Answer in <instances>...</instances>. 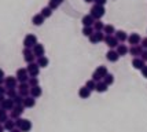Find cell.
<instances>
[{"label":"cell","mask_w":147,"mask_h":132,"mask_svg":"<svg viewBox=\"0 0 147 132\" xmlns=\"http://www.w3.org/2000/svg\"><path fill=\"white\" fill-rule=\"evenodd\" d=\"M36 105V99L33 98V96H26V98H24V102H22V106L24 107H28V109H30V107H33Z\"/></svg>","instance_id":"obj_18"},{"label":"cell","mask_w":147,"mask_h":132,"mask_svg":"<svg viewBox=\"0 0 147 132\" xmlns=\"http://www.w3.org/2000/svg\"><path fill=\"white\" fill-rule=\"evenodd\" d=\"M106 45L109 47L110 50H114L115 47L118 45V40L115 39V36H105V40H103Z\"/></svg>","instance_id":"obj_10"},{"label":"cell","mask_w":147,"mask_h":132,"mask_svg":"<svg viewBox=\"0 0 147 132\" xmlns=\"http://www.w3.org/2000/svg\"><path fill=\"white\" fill-rule=\"evenodd\" d=\"M7 120H8V116H7V112L0 109V124H4Z\"/></svg>","instance_id":"obj_37"},{"label":"cell","mask_w":147,"mask_h":132,"mask_svg":"<svg viewBox=\"0 0 147 132\" xmlns=\"http://www.w3.org/2000/svg\"><path fill=\"white\" fill-rule=\"evenodd\" d=\"M4 99H6V95H0V103L4 101Z\"/></svg>","instance_id":"obj_46"},{"label":"cell","mask_w":147,"mask_h":132,"mask_svg":"<svg viewBox=\"0 0 147 132\" xmlns=\"http://www.w3.org/2000/svg\"><path fill=\"white\" fill-rule=\"evenodd\" d=\"M85 1H87V3H92L94 0H85Z\"/></svg>","instance_id":"obj_50"},{"label":"cell","mask_w":147,"mask_h":132,"mask_svg":"<svg viewBox=\"0 0 147 132\" xmlns=\"http://www.w3.org/2000/svg\"><path fill=\"white\" fill-rule=\"evenodd\" d=\"M140 47L143 48V50H147V37L142 39V41H140Z\"/></svg>","instance_id":"obj_39"},{"label":"cell","mask_w":147,"mask_h":132,"mask_svg":"<svg viewBox=\"0 0 147 132\" xmlns=\"http://www.w3.org/2000/svg\"><path fill=\"white\" fill-rule=\"evenodd\" d=\"M32 22H33V25L34 26H41L43 24H44V18H43L41 14H36V15H33Z\"/></svg>","instance_id":"obj_23"},{"label":"cell","mask_w":147,"mask_h":132,"mask_svg":"<svg viewBox=\"0 0 147 132\" xmlns=\"http://www.w3.org/2000/svg\"><path fill=\"white\" fill-rule=\"evenodd\" d=\"M94 1H95V4H98V6H105V3L107 0H94Z\"/></svg>","instance_id":"obj_41"},{"label":"cell","mask_w":147,"mask_h":132,"mask_svg":"<svg viewBox=\"0 0 147 132\" xmlns=\"http://www.w3.org/2000/svg\"><path fill=\"white\" fill-rule=\"evenodd\" d=\"M22 55H24V59H25L26 63H32V62H34V59H36V57L33 55L32 48H24Z\"/></svg>","instance_id":"obj_9"},{"label":"cell","mask_w":147,"mask_h":132,"mask_svg":"<svg viewBox=\"0 0 147 132\" xmlns=\"http://www.w3.org/2000/svg\"><path fill=\"white\" fill-rule=\"evenodd\" d=\"M142 41V37L139 33H132L131 36H128V43L131 45H139Z\"/></svg>","instance_id":"obj_15"},{"label":"cell","mask_w":147,"mask_h":132,"mask_svg":"<svg viewBox=\"0 0 147 132\" xmlns=\"http://www.w3.org/2000/svg\"><path fill=\"white\" fill-rule=\"evenodd\" d=\"M28 74L29 77H37L38 73H40V68H38V65L36 62H32V63H28Z\"/></svg>","instance_id":"obj_5"},{"label":"cell","mask_w":147,"mask_h":132,"mask_svg":"<svg viewBox=\"0 0 147 132\" xmlns=\"http://www.w3.org/2000/svg\"><path fill=\"white\" fill-rule=\"evenodd\" d=\"M0 79H4V72H3V69H0Z\"/></svg>","instance_id":"obj_45"},{"label":"cell","mask_w":147,"mask_h":132,"mask_svg":"<svg viewBox=\"0 0 147 132\" xmlns=\"http://www.w3.org/2000/svg\"><path fill=\"white\" fill-rule=\"evenodd\" d=\"M28 85L32 88V87H37L38 85V79L37 77H29V80H28Z\"/></svg>","instance_id":"obj_36"},{"label":"cell","mask_w":147,"mask_h":132,"mask_svg":"<svg viewBox=\"0 0 147 132\" xmlns=\"http://www.w3.org/2000/svg\"><path fill=\"white\" fill-rule=\"evenodd\" d=\"M85 87L90 89L91 92L92 91H95V87H96V83L92 80V79H90V80H87V83H85Z\"/></svg>","instance_id":"obj_35"},{"label":"cell","mask_w":147,"mask_h":132,"mask_svg":"<svg viewBox=\"0 0 147 132\" xmlns=\"http://www.w3.org/2000/svg\"><path fill=\"white\" fill-rule=\"evenodd\" d=\"M3 128H4V131H8V132H11L13 129H15V121L14 120H11V118H8L3 124Z\"/></svg>","instance_id":"obj_26"},{"label":"cell","mask_w":147,"mask_h":132,"mask_svg":"<svg viewBox=\"0 0 147 132\" xmlns=\"http://www.w3.org/2000/svg\"><path fill=\"white\" fill-rule=\"evenodd\" d=\"M83 25L84 26H92L94 25V22H95V19H94V17L91 15V14H87V15H84L83 17Z\"/></svg>","instance_id":"obj_21"},{"label":"cell","mask_w":147,"mask_h":132,"mask_svg":"<svg viewBox=\"0 0 147 132\" xmlns=\"http://www.w3.org/2000/svg\"><path fill=\"white\" fill-rule=\"evenodd\" d=\"M50 1H52V3H55L57 6H61V4L63 3V0H50Z\"/></svg>","instance_id":"obj_43"},{"label":"cell","mask_w":147,"mask_h":132,"mask_svg":"<svg viewBox=\"0 0 147 132\" xmlns=\"http://www.w3.org/2000/svg\"><path fill=\"white\" fill-rule=\"evenodd\" d=\"M90 95H91V91L85 87V85L78 89V96H80L81 99H87V98H90Z\"/></svg>","instance_id":"obj_22"},{"label":"cell","mask_w":147,"mask_h":132,"mask_svg":"<svg viewBox=\"0 0 147 132\" xmlns=\"http://www.w3.org/2000/svg\"><path fill=\"white\" fill-rule=\"evenodd\" d=\"M107 73H109V72H107V68L102 65V66H98V68H96V70L92 73V77H91V79H92L95 83L102 81L103 79H105V76L107 74Z\"/></svg>","instance_id":"obj_2"},{"label":"cell","mask_w":147,"mask_h":132,"mask_svg":"<svg viewBox=\"0 0 147 132\" xmlns=\"http://www.w3.org/2000/svg\"><path fill=\"white\" fill-rule=\"evenodd\" d=\"M143 48L140 47V44L139 45H131V48H129V54L131 55H134V58H140L142 57V54H143Z\"/></svg>","instance_id":"obj_14"},{"label":"cell","mask_w":147,"mask_h":132,"mask_svg":"<svg viewBox=\"0 0 147 132\" xmlns=\"http://www.w3.org/2000/svg\"><path fill=\"white\" fill-rule=\"evenodd\" d=\"M0 132H4V128H3V124H0Z\"/></svg>","instance_id":"obj_47"},{"label":"cell","mask_w":147,"mask_h":132,"mask_svg":"<svg viewBox=\"0 0 147 132\" xmlns=\"http://www.w3.org/2000/svg\"><path fill=\"white\" fill-rule=\"evenodd\" d=\"M18 95L22 98H26L30 95V87L28 85V83H19L18 84Z\"/></svg>","instance_id":"obj_6"},{"label":"cell","mask_w":147,"mask_h":132,"mask_svg":"<svg viewBox=\"0 0 147 132\" xmlns=\"http://www.w3.org/2000/svg\"><path fill=\"white\" fill-rule=\"evenodd\" d=\"M36 63L38 65V68H47L48 63H50V61H48L47 57H41V58H37V62Z\"/></svg>","instance_id":"obj_29"},{"label":"cell","mask_w":147,"mask_h":132,"mask_svg":"<svg viewBox=\"0 0 147 132\" xmlns=\"http://www.w3.org/2000/svg\"><path fill=\"white\" fill-rule=\"evenodd\" d=\"M94 32L95 30H94V28H92V26H84L83 28V35L85 36V37H90Z\"/></svg>","instance_id":"obj_34"},{"label":"cell","mask_w":147,"mask_h":132,"mask_svg":"<svg viewBox=\"0 0 147 132\" xmlns=\"http://www.w3.org/2000/svg\"><path fill=\"white\" fill-rule=\"evenodd\" d=\"M114 36H115V39L118 40V43H124L125 40H128V36H127V33L124 30H115Z\"/></svg>","instance_id":"obj_19"},{"label":"cell","mask_w":147,"mask_h":132,"mask_svg":"<svg viewBox=\"0 0 147 132\" xmlns=\"http://www.w3.org/2000/svg\"><path fill=\"white\" fill-rule=\"evenodd\" d=\"M17 80L19 83H28L29 80V74H28V70L25 68H21L17 70Z\"/></svg>","instance_id":"obj_8"},{"label":"cell","mask_w":147,"mask_h":132,"mask_svg":"<svg viewBox=\"0 0 147 132\" xmlns=\"http://www.w3.org/2000/svg\"><path fill=\"white\" fill-rule=\"evenodd\" d=\"M4 84V79H0V85H3Z\"/></svg>","instance_id":"obj_48"},{"label":"cell","mask_w":147,"mask_h":132,"mask_svg":"<svg viewBox=\"0 0 147 132\" xmlns=\"http://www.w3.org/2000/svg\"><path fill=\"white\" fill-rule=\"evenodd\" d=\"M105 13H106V10H105V7L103 6H98V4H95V6L91 8V15L94 17V19L95 21H99V19L102 18L103 15H105Z\"/></svg>","instance_id":"obj_3"},{"label":"cell","mask_w":147,"mask_h":132,"mask_svg":"<svg viewBox=\"0 0 147 132\" xmlns=\"http://www.w3.org/2000/svg\"><path fill=\"white\" fill-rule=\"evenodd\" d=\"M11 132H21V131H19L18 128H15V129H13V131H11Z\"/></svg>","instance_id":"obj_49"},{"label":"cell","mask_w":147,"mask_h":132,"mask_svg":"<svg viewBox=\"0 0 147 132\" xmlns=\"http://www.w3.org/2000/svg\"><path fill=\"white\" fill-rule=\"evenodd\" d=\"M106 59H107L109 62H117V61L120 59V55L117 54L115 50H109L107 54H106Z\"/></svg>","instance_id":"obj_16"},{"label":"cell","mask_w":147,"mask_h":132,"mask_svg":"<svg viewBox=\"0 0 147 132\" xmlns=\"http://www.w3.org/2000/svg\"><path fill=\"white\" fill-rule=\"evenodd\" d=\"M88 39H90V41L92 44L99 43V41H103V40H105V33H103V32H94Z\"/></svg>","instance_id":"obj_13"},{"label":"cell","mask_w":147,"mask_h":132,"mask_svg":"<svg viewBox=\"0 0 147 132\" xmlns=\"http://www.w3.org/2000/svg\"><path fill=\"white\" fill-rule=\"evenodd\" d=\"M41 95H43V89H41V87H40V85L30 88V96H33L34 99H36V98H40Z\"/></svg>","instance_id":"obj_20"},{"label":"cell","mask_w":147,"mask_h":132,"mask_svg":"<svg viewBox=\"0 0 147 132\" xmlns=\"http://www.w3.org/2000/svg\"><path fill=\"white\" fill-rule=\"evenodd\" d=\"M14 102V106H19V105H22V102H24V98L21 96V95H17L15 98L13 99Z\"/></svg>","instance_id":"obj_38"},{"label":"cell","mask_w":147,"mask_h":132,"mask_svg":"<svg viewBox=\"0 0 147 132\" xmlns=\"http://www.w3.org/2000/svg\"><path fill=\"white\" fill-rule=\"evenodd\" d=\"M24 109H25V107L22 106V105H19V106H14V109L11 110V114H10L11 120L21 118V116H22V113H24Z\"/></svg>","instance_id":"obj_11"},{"label":"cell","mask_w":147,"mask_h":132,"mask_svg":"<svg viewBox=\"0 0 147 132\" xmlns=\"http://www.w3.org/2000/svg\"><path fill=\"white\" fill-rule=\"evenodd\" d=\"M142 59H143V61H144V62H147V50L146 51H143V54H142Z\"/></svg>","instance_id":"obj_42"},{"label":"cell","mask_w":147,"mask_h":132,"mask_svg":"<svg viewBox=\"0 0 147 132\" xmlns=\"http://www.w3.org/2000/svg\"><path fill=\"white\" fill-rule=\"evenodd\" d=\"M144 65H146V63H144V61H143L142 58H134V59H132V66H134L135 69L140 70Z\"/></svg>","instance_id":"obj_25"},{"label":"cell","mask_w":147,"mask_h":132,"mask_svg":"<svg viewBox=\"0 0 147 132\" xmlns=\"http://www.w3.org/2000/svg\"><path fill=\"white\" fill-rule=\"evenodd\" d=\"M140 72H142V76H143L144 79H147V66H146V65H144V66L140 69Z\"/></svg>","instance_id":"obj_40"},{"label":"cell","mask_w":147,"mask_h":132,"mask_svg":"<svg viewBox=\"0 0 147 132\" xmlns=\"http://www.w3.org/2000/svg\"><path fill=\"white\" fill-rule=\"evenodd\" d=\"M103 33H105V36H113L115 33V28L113 25H105Z\"/></svg>","instance_id":"obj_27"},{"label":"cell","mask_w":147,"mask_h":132,"mask_svg":"<svg viewBox=\"0 0 147 132\" xmlns=\"http://www.w3.org/2000/svg\"><path fill=\"white\" fill-rule=\"evenodd\" d=\"M4 87H6V89H10V88H17L18 87V80H17V77H14V76L4 77Z\"/></svg>","instance_id":"obj_7"},{"label":"cell","mask_w":147,"mask_h":132,"mask_svg":"<svg viewBox=\"0 0 147 132\" xmlns=\"http://www.w3.org/2000/svg\"><path fill=\"white\" fill-rule=\"evenodd\" d=\"M92 28H94V30H95V32H102V30H103V28H105V25H103L102 21L99 19V21H95V22H94Z\"/></svg>","instance_id":"obj_32"},{"label":"cell","mask_w":147,"mask_h":132,"mask_svg":"<svg viewBox=\"0 0 147 132\" xmlns=\"http://www.w3.org/2000/svg\"><path fill=\"white\" fill-rule=\"evenodd\" d=\"M36 44H37V37L34 35H32V33L26 35L24 39V48H33Z\"/></svg>","instance_id":"obj_4"},{"label":"cell","mask_w":147,"mask_h":132,"mask_svg":"<svg viewBox=\"0 0 147 132\" xmlns=\"http://www.w3.org/2000/svg\"><path fill=\"white\" fill-rule=\"evenodd\" d=\"M6 88L3 87V85H0V95H6Z\"/></svg>","instance_id":"obj_44"},{"label":"cell","mask_w":147,"mask_h":132,"mask_svg":"<svg viewBox=\"0 0 147 132\" xmlns=\"http://www.w3.org/2000/svg\"><path fill=\"white\" fill-rule=\"evenodd\" d=\"M107 87H109V85H106L103 81H98L96 83L95 91H98V92H100V94H102V92H106V91H107Z\"/></svg>","instance_id":"obj_28"},{"label":"cell","mask_w":147,"mask_h":132,"mask_svg":"<svg viewBox=\"0 0 147 132\" xmlns=\"http://www.w3.org/2000/svg\"><path fill=\"white\" fill-rule=\"evenodd\" d=\"M102 81L105 83L106 85H111V84L114 83V76L111 74V73H107V74L105 76V79H103Z\"/></svg>","instance_id":"obj_31"},{"label":"cell","mask_w":147,"mask_h":132,"mask_svg":"<svg viewBox=\"0 0 147 132\" xmlns=\"http://www.w3.org/2000/svg\"><path fill=\"white\" fill-rule=\"evenodd\" d=\"M6 95H7V98H8V99H14V98L18 95V92H17V88H10V89H7Z\"/></svg>","instance_id":"obj_33"},{"label":"cell","mask_w":147,"mask_h":132,"mask_svg":"<svg viewBox=\"0 0 147 132\" xmlns=\"http://www.w3.org/2000/svg\"><path fill=\"white\" fill-rule=\"evenodd\" d=\"M0 109H3V110H13L14 109V102H13V99H4V101L0 103Z\"/></svg>","instance_id":"obj_17"},{"label":"cell","mask_w":147,"mask_h":132,"mask_svg":"<svg viewBox=\"0 0 147 132\" xmlns=\"http://www.w3.org/2000/svg\"><path fill=\"white\" fill-rule=\"evenodd\" d=\"M117 54L120 55V57H124V55H127L128 54V51H129V48L125 45V44H118L117 45Z\"/></svg>","instance_id":"obj_24"},{"label":"cell","mask_w":147,"mask_h":132,"mask_svg":"<svg viewBox=\"0 0 147 132\" xmlns=\"http://www.w3.org/2000/svg\"><path fill=\"white\" fill-rule=\"evenodd\" d=\"M41 15H43V18H50V17H51L52 15V10L51 8H50V7L47 6V7H43V8H41Z\"/></svg>","instance_id":"obj_30"},{"label":"cell","mask_w":147,"mask_h":132,"mask_svg":"<svg viewBox=\"0 0 147 132\" xmlns=\"http://www.w3.org/2000/svg\"><path fill=\"white\" fill-rule=\"evenodd\" d=\"M33 51V55L36 58H41V57H44V54H45V48H44V45L43 44H36L34 47L32 48Z\"/></svg>","instance_id":"obj_12"},{"label":"cell","mask_w":147,"mask_h":132,"mask_svg":"<svg viewBox=\"0 0 147 132\" xmlns=\"http://www.w3.org/2000/svg\"><path fill=\"white\" fill-rule=\"evenodd\" d=\"M15 121V128H18L21 132H29L32 129V121L26 118H17Z\"/></svg>","instance_id":"obj_1"}]
</instances>
